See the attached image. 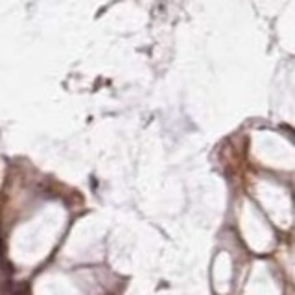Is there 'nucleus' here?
Here are the masks:
<instances>
[{"label":"nucleus","instance_id":"f257e3e1","mask_svg":"<svg viewBox=\"0 0 295 295\" xmlns=\"http://www.w3.org/2000/svg\"><path fill=\"white\" fill-rule=\"evenodd\" d=\"M15 295H22V293H15Z\"/></svg>","mask_w":295,"mask_h":295}]
</instances>
